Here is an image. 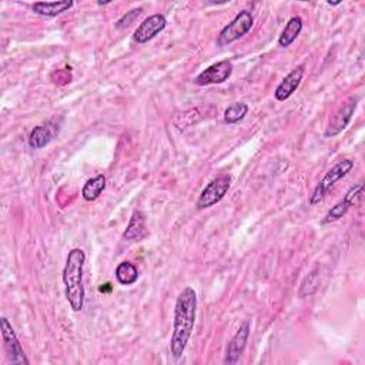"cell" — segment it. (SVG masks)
Returning a JSON list of instances; mask_svg holds the SVG:
<instances>
[{
	"mask_svg": "<svg viewBox=\"0 0 365 365\" xmlns=\"http://www.w3.org/2000/svg\"><path fill=\"white\" fill-rule=\"evenodd\" d=\"M197 315V294L194 288L185 287L175 299L174 324L170 339L171 355L178 359L182 356L188 339L192 334Z\"/></svg>",
	"mask_w": 365,
	"mask_h": 365,
	"instance_id": "6da1fadb",
	"label": "cell"
},
{
	"mask_svg": "<svg viewBox=\"0 0 365 365\" xmlns=\"http://www.w3.org/2000/svg\"><path fill=\"white\" fill-rule=\"evenodd\" d=\"M86 262V254L81 248H73L68 251L66 264L63 268V284L66 298L70 308L74 312L83 309L84 305V287H83V268Z\"/></svg>",
	"mask_w": 365,
	"mask_h": 365,
	"instance_id": "7a4b0ae2",
	"label": "cell"
},
{
	"mask_svg": "<svg viewBox=\"0 0 365 365\" xmlns=\"http://www.w3.org/2000/svg\"><path fill=\"white\" fill-rule=\"evenodd\" d=\"M354 168V160L351 158H344L339 160L335 165H332L327 174L322 177V180L317 184L314 192L311 194V200L309 202L312 205L321 202L324 200V197L327 195V192L341 180L344 178L346 174H349V171Z\"/></svg>",
	"mask_w": 365,
	"mask_h": 365,
	"instance_id": "3957f363",
	"label": "cell"
},
{
	"mask_svg": "<svg viewBox=\"0 0 365 365\" xmlns=\"http://www.w3.org/2000/svg\"><path fill=\"white\" fill-rule=\"evenodd\" d=\"M254 24V17L250 10H241L227 26L222 27L217 37V46L231 44L247 34Z\"/></svg>",
	"mask_w": 365,
	"mask_h": 365,
	"instance_id": "277c9868",
	"label": "cell"
},
{
	"mask_svg": "<svg viewBox=\"0 0 365 365\" xmlns=\"http://www.w3.org/2000/svg\"><path fill=\"white\" fill-rule=\"evenodd\" d=\"M358 101H359L358 96H351L338 107V110L329 117L328 125L324 131L325 138H332L346 128V125L349 124V121L356 110Z\"/></svg>",
	"mask_w": 365,
	"mask_h": 365,
	"instance_id": "5b68a950",
	"label": "cell"
},
{
	"mask_svg": "<svg viewBox=\"0 0 365 365\" xmlns=\"http://www.w3.org/2000/svg\"><path fill=\"white\" fill-rule=\"evenodd\" d=\"M230 185H231V177L227 174L218 175L217 178L210 181L205 185V188L201 191V194L197 200V208L205 210V208H210V207L215 205L217 202H220L228 192Z\"/></svg>",
	"mask_w": 365,
	"mask_h": 365,
	"instance_id": "8992f818",
	"label": "cell"
},
{
	"mask_svg": "<svg viewBox=\"0 0 365 365\" xmlns=\"http://www.w3.org/2000/svg\"><path fill=\"white\" fill-rule=\"evenodd\" d=\"M0 324H1V335H3V342H4L6 356H7L9 362L13 365H29V359L23 351L21 344L19 342V338H17L10 321L6 317H1Z\"/></svg>",
	"mask_w": 365,
	"mask_h": 365,
	"instance_id": "52a82bcc",
	"label": "cell"
},
{
	"mask_svg": "<svg viewBox=\"0 0 365 365\" xmlns=\"http://www.w3.org/2000/svg\"><path fill=\"white\" fill-rule=\"evenodd\" d=\"M362 194H364V185H362V182H358V184L352 185V187L345 192V195H344L335 205H332V207L327 211V214H325L322 222H324V224H329V222H335V221L341 220V218L349 211L351 207H354V205H356V204L359 202Z\"/></svg>",
	"mask_w": 365,
	"mask_h": 365,
	"instance_id": "ba28073f",
	"label": "cell"
},
{
	"mask_svg": "<svg viewBox=\"0 0 365 365\" xmlns=\"http://www.w3.org/2000/svg\"><path fill=\"white\" fill-rule=\"evenodd\" d=\"M232 74V63L228 60H221L205 70H202L195 78L194 83L197 86H210V84H221L228 80Z\"/></svg>",
	"mask_w": 365,
	"mask_h": 365,
	"instance_id": "9c48e42d",
	"label": "cell"
},
{
	"mask_svg": "<svg viewBox=\"0 0 365 365\" xmlns=\"http://www.w3.org/2000/svg\"><path fill=\"white\" fill-rule=\"evenodd\" d=\"M250 331H251V324L248 319H245L240 328L237 329V332L232 335V338L230 339L227 348H225V356H224V364L227 365H234L238 362L240 356L242 355L248 336H250Z\"/></svg>",
	"mask_w": 365,
	"mask_h": 365,
	"instance_id": "30bf717a",
	"label": "cell"
},
{
	"mask_svg": "<svg viewBox=\"0 0 365 365\" xmlns=\"http://www.w3.org/2000/svg\"><path fill=\"white\" fill-rule=\"evenodd\" d=\"M165 26H167V19L163 14L160 13L151 14L135 29L133 34V40L137 44H144L153 40L157 34H160L165 29Z\"/></svg>",
	"mask_w": 365,
	"mask_h": 365,
	"instance_id": "8fae6325",
	"label": "cell"
},
{
	"mask_svg": "<svg viewBox=\"0 0 365 365\" xmlns=\"http://www.w3.org/2000/svg\"><path fill=\"white\" fill-rule=\"evenodd\" d=\"M304 73H305V67L301 64V66H297L295 68H292L282 80L281 83L275 87L274 90V97L277 101H285L287 98H289L294 91L299 87L301 84V80L304 77Z\"/></svg>",
	"mask_w": 365,
	"mask_h": 365,
	"instance_id": "7c38bea8",
	"label": "cell"
},
{
	"mask_svg": "<svg viewBox=\"0 0 365 365\" xmlns=\"http://www.w3.org/2000/svg\"><path fill=\"white\" fill-rule=\"evenodd\" d=\"M147 235V228H145V215L143 211L137 210L133 212L128 225L125 231L123 232V240L128 242H135L143 240Z\"/></svg>",
	"mask_w": 365,
	"mask_h": 365,
	"instance_id": "4fadbf2b",
	"label": "cell"
},
{
	"mask_svg": "<svg viewBox=\"0 0 365 365\" xmlns=\"http://www.w3.org/2000/svg\"><path fill=\"white\" fill-rule=\"evenodd\" d=\"M71 0H61V1H37L31 6L33 13L43 16V17H56L73 7Z\"/></svg>",
	"mask_w": 365,
	"mask_h": 365,
	"instance_id": "5bb4252c",
	"label": "cell"
},
{
	"mask_svg": "<svg viewBox=\"0 0 365 365\" xmlns=\"http://www.w3.org/2000/svg\"><path fill=\"white\" fill-rule=\"evenodd\" d=\"M301 30H302V19L299 16H292L287 21L281 36L278 37V44L281 47H289L297 40Z\"/></svg>",
	"mask_w": 365,
	"mask_h": 365,
	"instance_id": "9a60e30c",
	"label": "cell"
},
{
	"mask_svg": "<svg viewBox=\"0 0 365 365\" xmlns=\"http://www.w3.org/2000/svg\"><path fill=\"white\" fill-rule=\"evenodd\" d=\"M54 131L50 128L48 124H41L34 127L29 134V145L31 148H43L53 140Z\"/></svg>",
	"mask_w": 365,
	"mask_h": 365,
	"instance_id": "2e32d148",
	"label": "cell"
},
{
	"mask_svg": "<svg viewBox=\"0 0 365 365\" xmlns=\"http://www.w3.org/2000/svg\"><path fill=\"white\" fill-rule=\"evenodd\" d=\"M106 190V177L103 174H98L93 178H90L81 190V195L86 201H94L97 200L101 192Z\"/></svg>",
	"mask_w": 365,
	"mask_h": 365,
	"instance_id": "e0dca14e",
	"label": "cell"
},
{
	"mask_svg": "<svg viewBox=\"0 0 365 365\" xmlns=\"http://www.w3.org/2000/svg\"><path fill=\"white\" fill-rule=\"evenodd\" d=\"M115 278L121 285H133L138 279V269L130 261H123L115 268Z\"/></svg>",
	"mask_w": 365,
	"mask_h": 365,
	"instance_id": "ac0fdd59",
	"label": "cell"
},
{
	"mask_svg": "<svg viewBox=\"0 0 365 365\" xmlns=\"http://www.w3.org/2000/svg\"><path fill=\"white\" fill-rule=\"evenodd\" d=\"M250 107L247 103L244 101H237V103H232L231 106H228L224 111V121L227 124H237L240 123L241 120H244V117L247 115Z\"/></svg>",
	"mask_w": 365,
	"mask_h": 365,
	"instance_id": "d6986e66",
	"label": "cell"
},
{
	"mask_svg": "<svg viewBox=\"0 0 365 365\" xmlns=\"http://www.w3.org/2000/svg\"><path fill=\"white\" fill-rule=\"evenodd\" d=\"M143 13V9L141 7H138V9H133V10H130V11H127L121 19H118L117 20V23H115V27L117 29H124V27H128L140 14Z\"/></svg>",
	"mask_w": 365,
	"mask_h": 365,
	"instance_id": "ffe728a7",
	"label": "cell"
},
{
	"mask_svg": "<svg viewBox=\"0 0 365 365\" xmlns=\"http://www.w3.org/2000/svg\"><path fill=\"white\" fill-rule=\"evenodd\" d=\"M328 4H329V6H338V4H341V1H334V3L328 1Z\"/></svg>",
	"mask_w": 365,
	"mask_h": 365,
	"instance_id": "44dd1931",
	"label": "cell"
}]
</instances>
